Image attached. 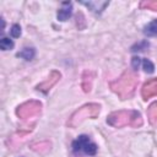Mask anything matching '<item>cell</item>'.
Here are the masks:
<instances>
[{
    "label": "cell",
    "instance_id": "19",
    "mask_svg": "<svg viewBox=\"0 0 157 157\" xmlns=\"http://www.w3.org/2000/svg\"><path fill=\"white\" fill-rule=\"evenodd\" d=\"M139 64H140V58H132V66L134 69H137L139 67Z\"/></svg>",
    "mask_w": 157,
    "mask_h": 157
},
{
    "label": "cell",
    "instance_id": "4",
    "mask_svg": "<svg viewBox=\"0 0 157 157\" xmlns=\"http://www.w3.org/2000/svg\"><path fill=\"white\" fill-rule=\"evenodd\" d=\"M42 112V103L38 101H28L16 108V114L20 119H31L38 117Z\"/></svg>",
    "mask_w": 157,
    "mask_h": 157
},
{
    "label": "cell",
    "instance_id": "6",
    "mask_svg": "<svg viewBox=\"0 0 157 157\" xmlns=\"http://www.w3.org/2000/svg\"><path fill=\"white\" fill-rule=\"evenodd\" d=\"M60 77H61V75H60V72L59 71H52L50 74H49V76L43 81V82H40L39 85H37V90L38 91H42V92H44V93H47L59 80H60Z\"/></svg>",
    "mask_w": 157,
    "mask_h": 157
},
{
    "label": "cell",
    "instance_id": "18",
    "mask_svg": "<svg viewBox=\"0 0 157 157\" xmlns=\"http://www.w3.org/2000/svg\"><path fill=\"white\" fill-rule=\"evenodd\" d=\"M10 32H11V36H12L13 38H17V37H20V34H21V27H20L18 25H13V26L11 27Z\"/></svg>",
    "mask_w": 157,
    "mask_h": 157
},
{
    "label": "cell",
    "instance_id": "16",
    "mask_svg": "<svg viewBox=\"0 0 157 157\" xmlns=\"http://www.w3.org/2000/svg\"><path fill=\"white\" fill-rule=\"evenodd\" d=\"M12 47H13V42H12L10 38H7V37L1 38V40H0V48H1L2 50H9V49H11Z\"/></svg>",
    "mask_w": 157,
    "mask_h": 157
},
{
    "label": "cell",
    "instance_id": "5",
    "mask_svg": "<svg viewBox=\"0 0 157 157\" xmlns=\"http://www.w3.org/2000/svg\"><path fill=\"white\" fill-rule=\"evenodd\" d=\"M72 151L75 155L85 153L88 156H93L97 152V145L94 142H92L88 136L81 135V136H78L77 140H75L72 142Z\"/></svg>",
    "mask_w": 157,
    "mask_h": 157
},
{
    "label": "cell",
    "instance_id": "13",
    "mask_svg": "<svg viewBox=\"0 0 157 157\" xmlns=\"http://www.w3.org/2000/svg\"><path fill=\"white\" fill-rule=\"evenodd\" d=\"M34 54H36V52H34L33 48H25L22 52L17 53V56L23 58L25 60H31V59H33Z\"/></svg>",
    "mask_w": 157,
    "mask_h": 157
},
{
    "label": "cell",
    "instance_id": "1",
    "mask_svg": "<svg viewBox=\"0 0 157 157\" xmlns=\"http://www.w3.org/2000/svg\"><path fill=\"white\" fill-rule=\"evenodd\" d=\"M137 83L139 75L132 70H125L120 77L109 83V87L120 99H128L134 96Z\"/></svg>",
    "mask_w": 157,
    "mask_h": 157
},
{
    "label": "cell",
    "instance_id": "9",
    "mask_svg": "<svg viewBox=\"0 0 157 157\" xmlns=\"http://www.w3.org/2000/svg\"><path fill=\"white\" fill-rule=\"evenodd\" d=\"M83 5H86L87 7H90L93 12H101L102 10H104L105 6H108V1H83Z\"/></svg>",
    "mask_w": 157,
    "mask_h": 157
},
{
    "label": "cell",
    "instance_id": "7",
    "mask_svg": "<svg viewBox=\"0 0 157 157\" xmlns=\"http://www.w3.org/2000/svg\"><path fill=\"white\" fill-rule=\"evenodd\" d=\"M141 94H142V98L145 101L153 97V96H157V77L151 78L144 83V86L141 88Z\"/></svg>",
    "mask_w": 157,
    "mask_h": 157
},
{
    "label": "cell",
    "instance_id": "10",
    "mask_svg": "<svg viewBox=\"0 0 157 157\" xmlns=\"http://www.w3.org/2000/svg\"><path fill=\"white\" fill-rule=\"evenodd\" d=\"M92 78H93V72L91 71H85L82 76V88L85 92H90L92 87Z\"/></svg>",
    "mask_w": 157,
    "mask_h": 157
},
{
    "label": "cell",
    "instance_id": "17",
    "mask_svg": "<svg viewBox=\"0 0 157 157\" xmlns=\"http://www.w3.org/2000/svg\"><path fill=\"white\" fill-rule=\"evenodd\" d=\"M142 67H144V70H145L146 72H148V74H152V72L155 71V65H153L148 59H144V60H142Z\"/></svg>",
    "mask_w": 157,
    "mask_h": 157
},
{
    "label": "cell",
    "instance_id": "11",
    "mask_svg": "<svg viewBox=\"0 0 157 157\" xmlns=\"http://www.w3.org/2000/svg\"><path fill=\"white\" fill-rule=\"evenodd\" d=\"M147 118L151 124L157 123V102H153L147 108Z\"/></svg>",
    "mask_w": 157,
    "mask_h": 157
},
{
    "label": "cell",
    "instance_id": "3",
    "mask_svg": "<svg viewBox=\"0 0 157 157\" xmlns=\"http://www.w3.org/2000/svg\"><path fill=\"white\" fill-rule=\"evenodd\" d=\"M101 112V105L97 103H88L82 105L81 108H78L69 119L67 125L70 128H76L78 124H81L83 120H86L87 118H96L98 117Z\"/></svg>",
    "mask_w": 157,
    "mask_h": 157
},
{
    "label": "cell",
    "instance_id": "15",
    "mask_svg": "<svg viewBox=\"0 0 157 157\" xmlns=\"http://www.w3.org/2000/svg\"><path fill=\"white\" fill-rule=\"evenodd\" d=\"M141 9H147L152 11H157V0H145L140 2Z\"/></svg>",
    "mask_w": 157,
    "mask_h": 157
},
{
    "label": "cell",
    "instance_id": "8",
    "mask_svg": "<svg viewBox=\"0 0 157 157\" xmlns=\"http://www.w3.org/2000/svg\"><path fill=\"white\" fill-rule=\"evenodd\" d=\"M71 10H72V5L71 2H63L61 4V9L58 11V20L60 21H66L70 16H71Z\"/></svg>",
    "mask_w": 157,
    "mask_h": 157
},
{
    "label": "cell",
    "instance_id": "12",
    "mask_svg": "<svg viewBox=\"0 0 157 157\" xmlns=\"http://www.w3.org/2000/svg\"><path fill=\"white\" fill-rule=\"evenodd\" d=\"M32 150L39 153H45L50 150V142L48 141H42V142H37L32 145Z\"/></svg>",
    "mask_w": 157,
    "mask_h": 157
},
{
    "label": "cell",
    "instance_id": "14",
    "mask_svg": "<svg viewBox=\"0 0 157 157\" xmlns=\"http://www.w3.org/2000/svg\"><path fill=\"white\" fill-rule=\"evenodd\" d=\"M145 34L147 36H157V20L150 22L146 27H145Z\"/></svg>",
    "mask_w": 157,
    "mask_h": 157
},
{
    "label": "cell",
    "instance_id": "2",
    "mask_svg": "<svg viewBox=\"0 0 157 157\" xmlns=\"http://www.w3.org/2000/svg\"><path fill=\"white\" fill-rule=\"evenodd\" d=\"M107 123L114 128H121L125 125L139 128L142 125L144 121H142L141 114L136 110H118L108 115Z\"/></svg>",
    "mask_w": 157,
    "mask_h": 157
}]
</instances>
